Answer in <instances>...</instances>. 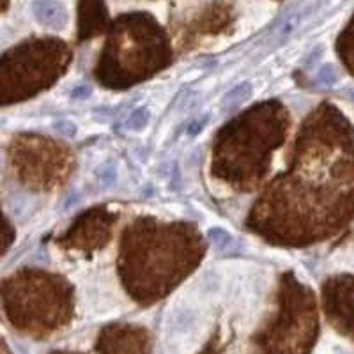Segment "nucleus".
Here are the masks:
<instances>
[{"label":"nucleus","mask_w":354,"mask_h":354,"mask_svg":"<svg viewBox=\"0 0 354 354\" xmlns=\"http://www.w3.org/2000/svg\"><path fill=\"white\" fill-rule=\"evenodd\" d=\"M36 17L43 21L44 25L53 28H62L66 25V11L61 4L55 2H46V4H36Z\"/></svg>","instance_id":"1"},{"label":"nucleus","mask_w":354,"mask_h":354,"mask_svg":"<svg viewBox=\"0 0 354 354\" xmlns=\"http://www.w3.org/2000/svg\"><path fill=\"white\" fill-rule=\"evenodd\" d=\"M250 96H252V84L245 82V84L236 85V87H234L232 91H229V93L225 94V97L221 100V109H234V106H238L239 103L248 100Z\"/></svg>","instance_id":"2"},{"label":"nucleus","mask_w":354,"mask_h":354,"mask_svg":"<svg viewBox=\"0 0 354 354\" xmlns=\"http://www.w3.org/2000/svg\"><path fill=\"white\" fill-rule=\"evenodd\" d=\"M207 236H209V241L213 243V245L216 246V248L220 250V252H227V250H229L230 246L234 245L232 236H230L229 232H225V230L211 229Z\"/></svg>","instance_id":"3"},{"label":"nucleus","mask_w":354,"mask_h":354,"mask_svg":"<svg viewBox=\"0 0 354 354\" xmlns=\"http://www.w3.org/2000/svg\"><path fill=\"white\" fill-rule=\"evenodd\" d=\"M149 122V110L147 109H138L131 113L128 119V128L129 129H142Z\"/></svg>","instance_id":"4"},{"label":"nucleus","mask_w":354,"mask_h":354,"mask_svg":"<svg viewBox=\"0 0 354 354\" xmlns=\"http://www.w3.org/2000/svg\"><path fill=\"white\" fill-rule=\"evenodd\" d=\"M299 21H301V12H294V15H290V17L278 27V34H280V36H287V34H290L292 30H296Z\"/></svg>","instance_id":"5"},{"label":"nucleus","mask_w":354,"mask_h":354,"mask_svg":"<svg viewBox=\"0 0 354 354\" xmlns=\"http://www.w3.org/2000/svg\"><path fill=\"white\" fill-rule=\"evenodd\" d=\"M55 129L61 135H66V137H73L75 133H77V124L71 121H59L55 124Z\"/></svg>","instance_id":"6"},{"label":"nucleus","mask_w":354,"mask_h":354,"mask_svg":"<svg viewBox=\"0 0 354 354\" xmlns=\"http://www.w3.org/2000/svg\"><path fill=\"white\" fill-rule=\"evenodd\" d=\"M335 78H337V77L333 75V69H331L330 66H326V68L319 73V80L326 82V84H331V82H335Z\"/></svg>","instance_id":"7"},{"label":"nucleus","mask_w":354,"mask_h":354,"mask_svg":"<svg viewBox=\"0 0 354 354\" xmlns=\"http://www.w3.org/2000/svg\"><path fill=\"white\" fill-rule=\"evenodd\" d=\"M100 176L105 185H110V183H113V179H115V169H113L112 165L106 167L105 172H100Z\"/></svg>","instance_id":"8"},{"label":"nucleus","mask_w":354,"mask_h":354,"mask_svg":"<svg viewBox=\"0 0 354 354\" xmlns=\"http://www.w3.org/2000/svg\"><path fill=\"white\" fill-rule=\"evenodd\" d=\"M88 94H91V87H88V85H82V87H78L73 91L71 96L75 97V100H78V97H80V100H84V97H87Z\"/></svg>","instance_id":"9"}]
</instances>
